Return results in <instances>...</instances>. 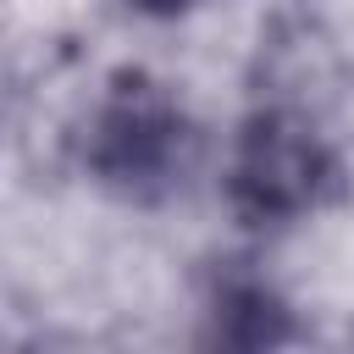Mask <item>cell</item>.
<instances>
[{"label":"cell","instance_id":"obj_1","mask_svg":"<svg viewBox=\"0 0 354 354\" xmlns=\"http://www.w3.org/2000/svg\"><path fill=\"white\" fill-rule=\"evenodd\" d=\"M83 160L105 188L127 199H160L183 183L194 160V127L160 83L127 72L100 100L83 138Z\"/></svg>","mask_w":354,"mask_h":354},{"label":"cell","instance_id":"obj_2","mask_svg":"<svg viewBox=\"0 0 354 354\" xmlns=\"http://www.w3.org/2000/svg\"><path fill=\"white\" fill-rule=\"evenodd\" d=\"M337 166L326 138L293 116V111H260L243 122L238 144H232V166H227V199L243 221L254 227H277L293 221L304 210H315L332 188Z\"/></svg>","mask_w":354,"mask_h":354},{"label":"cell","instance_id":"obj_3","mask_svg":"<svg viewBox=\"0 0 354 354\" xmlns=\"http://www.w3.org/2000/svg\"><path fill=\"white\" fill-rule=\"evenodd\" d=\"M216 337L238 343V348H260V343H282L288 321L282 304L260 288V282H227L216 299Z\"/></svg>","mask_w":354,"mask_h":354},{"label":"cell","instance_id":"obj_4","mask_svg":"<svg viewBox=\"0 0 354 354\" xmlns=\"http://www.w3.org/2000/svg\"><path fill=\"white\" fill-rule=\"evenodd\" d=\"M133 11H144V17H177V11H188V6H199V0H127Z\"/></svg>","mask_w":354,"mask_h":354}]
</instances>
